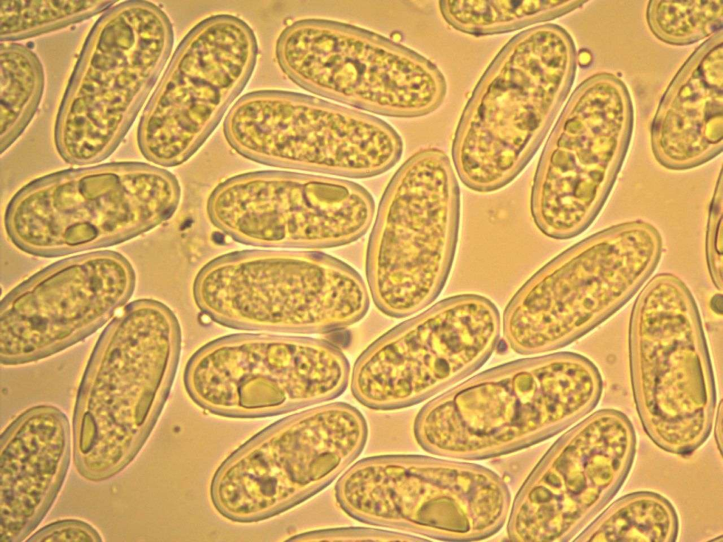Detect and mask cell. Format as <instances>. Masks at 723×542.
Returning <instances> with one entry per match:
<instances>
[{"label":"cell","instance_id":"obj_1","mask_svg":"<svg viewBox=\"0 0 723 542\" xmlns=\"http://www.w3.org/2000/svg\"><path fill=\"white\" fill-rule=\"evenodd\" d=\"M181 190L164 169L117 162L32 180L8 202L4 227L32 255L56 258L123 243L169 219Z\"/></svg>","mask_w":723,"mask_h":542},{"label":"cell","instance_id":"obj_2","mask_svg":"<svg viewBox=\"0 0 723 542\" xmlns=\"http://www.w3.org/2000/svg\"><path fill=\"white\" fill-rule=\"evenodd\" d=\"M173 28L148 1L117 2L95 22L74 66L54 126L67 163L107 158L119 145L172 52Z\"/></svg>","mask_w":723,"mask_h":542},{"label":"cell","instance_id":"obj_3","mask_svg":"<svg viewBox=\"0 0 723 542\" xmlns=\"http://www.w3.org/2000/svg\"><path fill=\"white\" fill-rule=\"evenodd\" d=\"M199 309L234 329L319 334L359 321L369 307L352 267L316 251L252 249L205 264L193 287Z\"/></svg>","mask_w":723,"mask_h":542},{"label":"cell","instance_id":"obj_4","mask_svg":"<svg viewBox=\"0 0 723 542\" xmlns=\"http://www.w3.org/2000/svg\"><path fill=\"white\" fill-rule=\"evenodd\" d=\"M566 49L556 27L542 25L515 36L494 60L453 140L455 170L467 188H501L536 153L561 97Z\"/></svg>","mask_w":723,"mask_h":542},{"label":"cell","instance_id":"obj_5","mask_svg":"<svg viewBox=\"0 0 723 542\" xmlns=\"http://www.w3.org/2000/svg\"><path fill=\"white\" fill-rule=\"evenodd\" d=\"M660 247L657 231L637 222L568 248L534 274L507 305L506 343L519 354L537 355L580 338L633 296L655 268Z\"/></svg>","mask_w":723,"mask_h":542},{"label":"cell","instance_id":"obj_6","mask_svg":"<svg viewBox=\"0 0 723 542\" xmlns=\"http://www.w3.org/2000/svg\"><path fill=\"white\" fill-rule=\"evenodd\" d=\"M629 357L635 402L647 434L665 451L692 452L710 435L716 392L696 303L676 277L655 276L637 297Z\"/></svg>","mask_w":723,"mask_h":542},{"label":"cell","instance_id":"obj_7","mask_svg":"<svg viewBox=\"0 0 723 542\" xmlns=\"http://www.w3.org/2000/svg\"><path fill=\"white\" fill-rule=\"evenodd\" d=\"M460 215L459 184L443 151L421 150L400 167L367 247V283L378 309L401 318L434 301L453 263Z\"/></svg>","mask_w":723,"mask_h":542},{"label":"cell","instance_id":"obj_8","mask_svg":"<svg viewBox=\"0 0 723 542\" xmlns=\"http://www.w3.org/2000/svg\"><path fill=\"white\" fill-rule=\"evenodd\" d=\"M223 132L237 153L253 162L353 179L386 172L403 149L384 120L286 90L244 94L225 116Z\"/></svg>","mask_w":723,"mask_h":542},{"label":"cell","instance_id":"obj_9","mask_svg":"<svg viewBox=\"0 0 723 542\" xmlns=\"http://www.w3.org/2000/svg\"><path fill=\"white\" fill-rule=\"evenodd\" d=\"M275 55L282 71L301 88L382 116H422L445 96L444 78L429 59L346 23L297 20L280 34Z\"/></svg>","mask_w":723,"mask_h":542},{"label":"cell","instance_id":"obj_10","mask_svg":"<svg viewBox=\"0 0 723 542\" xmlns=\"http://www.w3.org/2000/svg\"><path fill=\"white\" fill-rule=\"evenodd\" d=\"M498 309L486 298L441 300L368 347L350 375L354 397L374 410L417 404L479 369L496 349Z\"/></svg>","mask_w":723,"mask_h":542},{"label":"cell","instance_id":"obj_11","mask_svg":"<svg viewBox=\"0 0 723 542\" xmlns=\"http://www.w3.org/2000/svg\"><path fill=\"white\" fill-rule=\"evenodd\" d=\"M350 367L323 339L269 333L226 335L189 359L184 382L199 404L229 414H277L338 397Z\"/></svg>","mask_w":723,"mask_h":542},{"label":"cell","instance_id":"obj_12","mask_svg":"<svg viewBox=\"0 0 723 542\" xmlns=\"http://www.w3.org/2000/svg\"><path fill=\"white\" fill-rule=\"evenodd\" d=\"M257 57L255 33L239 17L215 15L193 26L141 116L137 141L145 159L165 167L189 159L244 89Z\"/></svg>","mask_w":723,"mask_h":542},{"label":"cell","instance_id":"obj_13","mask_svg":"<svg viewBox=\"0 0 723 542\" xmlns=\"http://www.w3.org/2000/svg\"><path fill=\"white\" fill-rule=\"evenodd\" d=\"M206 208L210 222L239 243L321 249L364 235L375 204L367 190L352 181L272 170L224 181L210 193Z\"/></svg>","mask_w":723,"mask_h":542},{"label":"cell","instance_id":"obj_14","mask_svg":"<svg viewBox=\"0 0 723 542\" xmlns=\"http://www.w3.org/2000/svg\"><path fill=\"white\" fill-rule=\"evenodd\" d=\"M136 273L110 250L55 262L10 291L0 304V361H36L104 325L131 297Z\"/></svg>","mask_w":723,"mask_h":542},{"label":"cell","instance_id":"obj_15","mask_svg":"<svg viewBox=\"0 0 723 542\" xmlns=\"http://www.w3.org/2000/svg\"><path fill=\"white\" fill-rule=\"evenodd\" d=\"M177 318L163 303L140 299L105 327L81 381L76 414L83 423H143L163 405L181 351Z\"/></svg>","mask_w":723,"mask_h":542},{"label":"cell","instance_id":"obj_16","mask_svg":"<svg viewBox=\"0 0 723 542\" xmlns=\"http://www.w3.org/2000/svg\"><path fill=\"white\" fill-rule=\"evenodd\" d=\"M602 381L587 358L556 352L486 370L433 399L443 419L571 424L599 402Z\"/></svg>","mask_w":723,"mask_h":542},{"label":"cell","instance_id":"obj_17","mask_svg":"<svg viewBox=\"0 0 723 542\" xmlns=\"http://www.w3.org/2000/svg\"><path fill=\"white\" fill-rule=\"evenodd\" d=\"M555 464L556 534L572 536L616 494L631 469L636 438L622 412L602 409L564 438Z\"/></svg>","mask_w":723,"mask_h":542},{"label":"cell","instance_id":"obj_18","mask_svg":"<svg viewBox=\"0 0 723 542\" xmlns=\"http://www.w3.org/2000/svg\"><path fill=\"white\" fill-rule=\"evenodd\" d=\"M678 531L671 502L656 493L638 491L614 501L575 541L671 542Z\"/></svg>","mask_w":723,"mask_h":542},{"label":"cell","instance_id":"obj_19","mask_svg":"<svg viewBox=\"0 0 723 542\" xmlns=\"http://www.w3.org/2000/svg\"><path fill=\"white\" fill-rule=\"evenodd\" d=\"M0 152L23 133L42 96L44 75L40 60L29 47L13 42L0 45Z\"/></svg>","mask_w":723,"mask_h":542},{"label":"cell","instance_id":"obj_20","mask_svg":"<svg viewBox=\"0 0 723 542\" xmlns=\"http://www.w3.org/2000/svg\"><path fill=\"white\" fill-rule=\"evenodd\" d=\"M558 1H442L445 19L457 29L475 35L499 33L550 20L564 8Z\"/></svg>","mask_w":723,"mask_h":542},{"label":"cell","instance_id":"obj_21","mask_svg":"<svg viewBox=\"0 0 723 542\" xmlns=\"http://www.w3.org/2000/svg\"><path fill=\"white\" fill-rule=\"evenodd\" d=\"M113 1H1L0 37L13 42L65 28L106 11Z\"/></svg>","mask_w":723,"mask_h":542},{"label":"cell","instance_id":"obj_22","mask_svg":"<svg viewBox=\"0 0 723 542\" xmlns=\"http://www.w3.org/2000/svg\"><path fill=\"white\" fill-rule=\"evenodd\" d=\"M305 541H417L424 539L398 531L369 527H339L314 530L300 534L292 538Z\"/></svg>","mask_w":723,"mask_h":542},{"label":"cell","instance_id":"obj_23","mask_svg":"<svg viewBox=\"0 0 723 542\" xmlns=\"http://www.w3.org/2000/svg\"><path fill=\"white\" fill-rule=\"evenodd\" d=\"M35 541H87L97 540L95 534L84 524L78 522L57 523L35 534Z\"/></svg>","mask_w":723,"mask_h":542},{"label":"cell","instance_id":"obj_24","mask_svg":"<svg viewBox=\"0 0 723 542\" xmlns=\"http://www.w3.org/2000/svg\"><path fill=\"white\" fill-rule=\"evenodd\" d=\"M716 203H712V223L714 228H712V241L707 246V260L709 268L711 272L713 282L715 286L722 290V247L717 243L718 227L722 222V192H719Z\"/></svg>","mask_w":723,"mask_h":542},{"label":"cell","instance_id":"obj_25","mask_svg":"<svg viewBox=\"0 0 723 542\" xmlns=\"http://www.w3.org/2000/svg\"><path fill=\"white\" fill-rule=\"evenodd\" d=\"M722 402H720L719 406V409H718V414H717V418L716 428H715L716 440L717 441V445L719 447L720 451H721V447H722V445H721V442H722Z\"/></svg>","mask_w":723,"mask_h":542}]
</instances>
